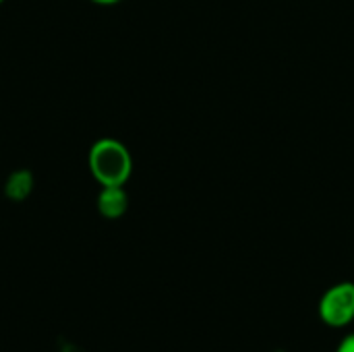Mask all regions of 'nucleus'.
Returning a JSON list of instances; mask_svg holds the SVG:
<instances>
[{"label":"nucleus","mask_w":354,"mask_h":352,"mask_svg":"<svg viewBox=\"0 0 354 352\" xmlns=\"http://www.w3.org/2000/svg\"><path fill=\"white\" fill-rule=\"evenodd\" d=\"M87 168L100 187H124L133 176V156L122 141L102 137L89 147Z\"/></svg>","instance_id":"obj_1"},{"label":"nucleus","mask_w":354,"mask_h":352,"mask_svg":"<svg viewBox=\"0 0 354 352\" xmlns=\"http://www.w3.org/2000/svg\"><path fill=\"white\" fill-rule=\"evenodd\" d=\"M317 315L330 330H346L354 324V282L332 284L317 303Z\"/></svg>","instance_id":"obj_2"},{"label":"nucleus","mask_w":354,"mask_h":352,"mask_svg":"<svg viewBox=\"0 0 354 352\" xmlns=\"http://www.w3.org/2000/svg\"><path fill=\"white\" fill-rule=\"evenodd\" d=\"M95 207L106 220H120L129 210V193L124 187H100Z\"/></svg>","instance_id":"obj_3"},{"label":"nucleus","mask_w":354,"mask_h":352,"mask_svg":"<svg viewBox=\"0 0 354 352\" xmlns=\"http://www.w3.org/2000/svg\"><path fill=\"white\" fill-rule=\"evenodd\" d=\"M33 191V174L25 168L10 172L4 185V193L10 201H25Z\"/></svg>","instance_id":"obj_4"},{"label":"nucleus","mask_w":354,"mask_h":352,"mask_svg":"<svg viewBox=\"0 0 354 352\" xmlns=\"http://www.w3.org/2000/svg\"><path fill=\"white\" fill-rule=\"evenodd\" d=\"M336 352H354V332L346 334V336L338 342Z\"/></svg>","instance_id":"obj_5"},{"label":"nucleus","mask_w":354,"mask_h":352,"mask_svg":"<svg viewBox=\"0 0 354 352\" xmlns=\"http://www.w3.org/2000/svg\"><path fill=\"white\" fill-rule=\"evenodd\" d=\"M89 2H93V4H97V6H116V4H120L122 0H89Z\"/></svg>","instance_id":"obj_6"},{"label":"nucleus","mask_w":354,"mask_h":352,"mask_svg":"<svg viewBox=\"0 0 354 352\" xmlns=\"http://www.w3.org/2000/svg\"><path fill=\"white\" fill-rule=\"evenodd\" d=\"M2 2H4V0H0V4H2Z\"/></svg>","instance_id":"obj_7"}]
</instances>
